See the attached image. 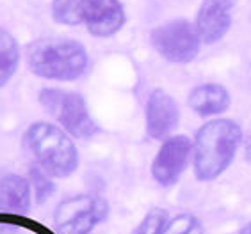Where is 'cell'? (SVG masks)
I'll list each match as a JSON object with an SVG mask.
<instances>
[{
    "mask_svg": "<svg viewBox=\"0 0 251 234\" xmlns=\"http://www.w3.org/2000/svg\"><path fill=\"white\" fill-rule=\"evenodd\" d=\"M52 174L49 170H45L41 165H32L29 172V183L34 187V195L38 204H43L53 195L55 191V183L52 181Z\"/></svg>",
    "mask_w": 251,
    "mask_h": 234,
    "instance_id": "obj_14",
    "label": "cell"
},
{
    "mask_svg": "<svg viewBox=\"0 0 251 234\" xmlns=\"http://www.w3.org/2000/svg\"><path fill=\"white\" fill-rule=\"evenodd\" d=\"M24 146L36 163L49 170L53 177H66L77 170L78 151L68 131L50 125L34 123L25 129Z\"/></svg>",
    "mask_w": 251,
    "mask_h": 234,
    "instance_id": "obj_2",
    "label": "cell"
},
{
    "mask_svg": "<svg viewBox=\"0 0 251 234\" xmlns=\"http://www.w3.org/2000/svg\"><path fill=\"white\" fill-rule=\"evenodd\" d=\"M168 213L160 208H153V210L141 220V224L134 229L132 234H162L166 224H168Z\"/></svg>",
    "mask_w": 251,
    "mask_h": 234,
    "instance_id": "obj_17",
    "label": "cell"
},
{
    "mask_svg": "<svg viewBox=\"0 0 251 234\" xmlns=\"http://www.w3.org/2000/svg\"><path fill=\"white\" fill-rule=\"evenodd\" d=\"M162 234H205V231L200 218L189 213H182L168 220Z\"/></svg>",
    "mask_w": 251,
    "mask_h": 234,
    "instance_id": "obj_15",
    "label": "cell"
},
{
    "mask_svg": "<svg viewBox=\"0 0 251 234\" xmlns=\"http://www.w3.org/2000/svg\"><path fill=\"white\" fill-rule=\"evenodd\" d=\"M53 18L64 25L80 23V0H53Z\"/></svg>",
    "mask_w": 251,
    "mask_h": 234,
    "instance_id": "obj_16",
    "label": "cell"
},
{
    "mask_svg": "<svg viewBox=\"0 0 251 234\" xmlns=\"http://www.w3.org/2000/svg\"><path fill=\"white\" fill-rule=\"evenodd\" d=\"M232 23L230 18V7L218 0H205L200 7L198 20H196V30L200 39L205 43H216L228 32Z\"/></svg>",
    "mask_w": 251,
    "mask_h": 234,
    "instance_id": "obj_10",
    "label": "cell"
},
{
    "mask_svg": "<svg viewBox=\"0 0 251 234\" xmlns=\"http://www.w3.org/2000/svg\"><path fill=\"white\" fill-rule=\"evenodd\" d=\"M155 50L169 63H191L200 50V34L189 21H171L151 34Z\"/></svg>",
    "mask_w": 251,
    "mask_h": 234,
    "instance_id": "obj_6",
    "label": "cell"
},
{
    "mask_svg": "<svg viewBox=\"0 0 251 234\" xmlns=\"http://www.w3.org/2000/svg\"><path fill=\"white\" fill-rule=\"evenodd\" d=\"M82 21L95 36H111L123 25V7L118 0H80Z\"/></svg>",
    "mask_w": 251,
    "mask_h": 234,
    "instance_id": "obj_9",
    "label": "cell"
},
{
    "mask_svg": "<svg viewBox=\"0 0 251 234\" xmlns=\"http://www.w3.org/2000/svg\"><path fill=\"white\" fill-rule=\"evenodd\" d=\"M30 208V183L18 174L0 177V213L24 215Z\"/></svg>",
    "mask_w": 251,
    "mask_h": 234,
    "instance_id": "obj_11",
    "label": "cell"
},
{
    "mask_svg": "<svg viewBox=\"0 0 251 234\" xmlns=\"http://www.w3.org/2000/svg\"><path fill=\"white\" fill-rule=\"evenodd\" d=\"M39 103L63 126L64 131L77 139H91L100 131L87 110L84 98L77 92L43 89L39 92Z\"/></svg>",
    "mask_w": 251,
    "mask_h": 234,
    "instance_id": "obj_4",
    "label": "cell"
},
{
    "mask_svg": "<svg viewBox=\"0 0 251 234\" xmlns=\"http://www.w3.org/2000/svg\"><path fill=\"white\" fill-rule=\"evenodd\" d=\"M242 140L241 126L230 119H216L200 128L194 140V174L212 181L232 165Z\"/></svg>",
    "mask_w": 251,
    "mask_h": 234,
    "instance_id": "obj_1",
    "label": "cell"
},
{
    "mask_svg": "<svg viewBox=\"0 0 251 234\" xmlns=\"http://www.w3.org/2000/svg\"><path fill=\"white\" fill-rule=\"evenodd\" d=\"M246 160L250 162V165H251V137L248 139V144H246Z\"/></svg>",
    "mask_w": 251,
    "mask_h": 234,
    "instance_id": "obj_18",
    "label": "cell"
},
{
    "mask_svg": "<svg viewBox=\"0 0 251 234\" xmlns=\"http://www.w3.org/2000/svg\"><path fill=\"white\" fill-rule=\"evenodd\" d=\"M237 234H251V222L248 225H244V227H242V229L239 231Z\"/></svg>",
    "mask_w": 251,
    "mask_h": 234,
    "instance_id": "obj_19",
    "label": "cell"
},
{
    "mask_svg": "<svg viewBox=\"0 0 251 234\" xmlns=\"http://www.w3.org/2000/svg\"><path fill=\"white\" fill-rule=\"evenodd\" d=\"M191 153H193V144L187 137L184 135L168 137L151 163V176L155 181L160 187H173L187 167Z\"/></svg>",
    "mask_w": 251,
    "mask_h": 234,
    "instance_id": "obj_7",
    "label": "cell"
},
{
    "mask_svg": "<svg viewBox=\"0 0 251 234\" xmlns=\"http://www.w3.org/2000/svg\"><path fill=\"white\" fill-rule=\"evenodd\" d=\"M218 2H223V4H226L228 7H232V5L235 4V0H218Z\"/></svg>",
    "mask_w": 251,
    "mask_h": 234,
    "instance_id": "obj_20",
    "label": "cell"
},
{
    "mask_svg": "<svg viewBox=\"0 0 251 234\" xmlns=\"http://www.w3.org/2000/svg\"><path fill=\"white\" fill-rule=\"evenodd\" d=\"M189 106L200 115L221 114L230 106V94L223 85L205 84L196 87L189 96Z\"/></svg>",
    "mask_w": 251,
    "mask_h": 234,
    "instance_id": "obj_12",
    "label": "cell"
},
{
    "mask_svg": "<svg viewBox=\"0 0 251 234\" xmlns=\"http://www.w3.org/2000/svg\"><path fill=\"white\" fill-rule=\"evenodd\" d=\"M180 119L178 105L168 92L153 91L146 103V131L151 139L164 140L176 128Z\"/></svg>",
    "mask_w": 251,
    "mask_h": 234,
    "instance_id": "obj_8",
    "label": "cell"
},
{
    "mask_svg": "<svg viewBox=\"0 0 251 234\" xmlns=\"http://www.w3.org/2000/svg\"><path fill=\"white\" fill-rule=\"evenodd\" d=\"M109 215V204L103 197L78 193L64 199L55 210L53 224L59 234H89Z\"/></svg>",
    "mask_w": 251,
    "mask_h": 234,
    "instance_id": "obj_5",
    "label": "cell"
},
{
    "mask_svg": "<svg viewBox=\"0 0 251 234\" xmlns=\"http://www.w3.org/2000/svg\"><path fill=\"white\" fill-rule=\"evenodd\" d=\"M20 52L15 38L5 30H0V87L7 84L16 67H18Z\"/></svg>",
    "mask_w": 251,
    "mask_h": 234,
    "instance_id": "obj_13",
    "label": "cell"
},
{
    "mask_svg": "<svg viewBox=\"0 0 251 234\" xmlns=\"http://www.w3.org/2000/svg\"><path fill=\"white\" fill-rule=\"evenodd\" d=\"M29 66L41 78L70 82L86 71L87 53L77 41L39 39L29 48Z\"/></svg>",
    "mask_w": 251,
    "mask_h": 234,
    "instance_id": "obj_3",
    "label": "cell"
}]
</instances>
